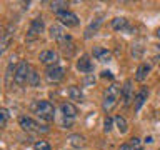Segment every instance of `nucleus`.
I'll return each instance as SVG.
<instances>
[{
  "label": "nucleus",
  "instance_id": "obj_1",
  "mask_svg": "<svg viewBox=\"0 0 160 150\" xmlns=\"http://www.w3.org/2000/svg\"><path fill=\"white\" fill-rule=\"evenodd\" d=\"M33 113L37 115L40 120H45V122H52L55 118V107L48 100H38V102L33 103Z\"/></svg>",
  "mask_w": 160,
  "mask_h": 150
},
{
  "label": "nucleus",
  "instance_id": "obj_2",
  "mask_svg": "<svg viewBox=\"0 0 160 150\" xmlns=\"http://www.w3.org/2000/svg\"><path fill=\"white\" fill-rule=\"evenodd\" d=\"M118 98H120V88H118V85L112 83L110 87H107V90H105V93H103V100H102L103 112L105 113L112 112L115 108V105H117V102H118Z\"/></svg>",
  "mask_w": 160,
  "mask_h": 150
},
{
  "label": "nucleus",
  "instance_id": "obj_3",
  "mask_svg": "<svg viewBox=\"0 0 160 150\" xmlns=\"http://www.w3.org/2000/svg\"><path fill=\"white\" fill-rule=\"evenodd\" d=\"M18 123H20V127H22V130H25V132H32V133H47L48 132V127L40 125L38 122H35V120L30 118V117H20Z\"/></svg>",
  "mask_w": 160,
  "mask_h": 150
},
{
  "label": "nucleus",
  "instance_id": "obj_4",
  "mask_svg": "<svg viewBox=\"0 0 160 150\" xmlns=\"http://www.w3.org/2000/svg\"><path fill=\"white\" fill-rule=\"evenodd\" d=\"M30 72H32L30 65L25 62V60H22V62L17 65L15 72H13V80H15V83H17V85H23L25 82H28V75H30Z\"/></svg>",
  "mask_w": 160,
  "mask_h": 150
},
{
  "label": "nucleus",
  "instance_id": "obj_5",
  "mask_svg": "<svg viewBox=\"0 0 160 150\" xmlns=\"http://www.w3.org/2000/svg\"><path fill=\"white\" fill-rule=\"evenodd\" d=\"M48 32H50V37H52L53 40H57L60 47H62V45H65V43H68V42H72L70 35L65 33V30L60 27V25H52Z\"/></svg>",
  "mask_w": 160,
  "mask_h": 150
},
{
  "label": "nucleus",
  "instance_id": "obj_6",
  "mask_svg": "<svg viewBox=\"0 0 160 150\" xmlns=\"http://www.w3.org/2000/svg\"><path fill=\"white\" fill-rule=\"evenodd\" d=\"M57 18L60 20L62 25H65V27H77V25L80 23L78 17L73 12H70V10H63V12L57 13Z\"/></svg>",
  "mask_w": 160,
  "mask_h": 150
},
{
  "label": "nucleus",
  "instance_id": "obj_7",
  "mask_svg": "<svg viewBox=\"0 0 160 150\" xmlns=\"http://www.w3.org/2000/svg\"><path fill=\"white\" fill-rule=\"evenodd\" d=\"M120 97L123 100V107H128L132 103V100L135 98L133 97V87H132V80H125L123 82V87L120 88Z\"/></svg>",
  "mask_w": 160,
  "mask_h": 150
},
{
  "label": "nucleus",
  "instance_id": "obj_8",
  "mask_svg": "<svg viewBox=\"0 0 160 150\" xmlns=\"http://www.w3.org/2000/svg\"><path fill=\"white\" fill-rule=\"evenodd\" d=\"M63 75H65V70L60 67V65H52V67H47V70H45L47 80L48 82H53V83L60 82V80L63 78Z\"/></svg>",
  "mask_w": 160,
  "mask_h": 150
},
{
  "label": "nucleus",
  "instance_id": "obj_9",
  "mask_svg": "<svg viewBox=\"0 0 160 150\" xmlns=\"http://www.w3.org/2000/svg\"><path fill=\"white\" fill-rule=\"evenodd\" d=\"M45 28V23L42 18H33L32 23H30V28H28V33H27V38L28 40H35L37 37H40V33L43 32Z\"/></svg>",
  "mask_w": 160,
  "mask_h": 150
},
{
  "label": "nucleus",
  "instance_id": "obj_10",
  "mask_svg": "<svg viewBox=\"0 0 160 150\" xmlns=\"http://www.w3.org/2000/svg\"><path fill=\"white\" fill-rule=\"evenodd\" d=\"M38 60L45 65H48V67H52V65H57V60H58V53L55 52V50H43V52H40L38 55Z\"/></svg>",
  "mask_w": 160,
  "mask_h": 150
},
{
  "label": "nucleus",
  "instance_id": "obj_11",
  "mask_svg": "<svg viewBox=\"0 0 160 150\" xmlns=\"http://www.w3.org/2000/svg\"><path fill=\"white\" fill-rule=\"evenodd\" d=\"M147 97H148V88L142 87L137 92V95H135V98H133V110L135 112H140V108L143 107L145 102H147Z\"/></svg>",
  "mask_w": 160,
  "mask_h": 150
},
{
  "label": "nucleus",
  "instance_id": "obj_12",
  "mask_svg": "<svg viewBox=\"0 0 160 150\" xmlns=\"http://www.w3.org/2000/svg\"><path fill=\"white\" fill-rule=\"evenodd\" d=\"M77 70L82 73H90L93 70V63H92V60H90V57L87 53L82 55V57L77 60Z\"/></svg>",
  "mask_w": 160,
  "mask_h": 150
},
{
  "label": "nucleus",
  "instance_id": "obj_13",
  "mask_svg": "<svg viewBox=\"0 0 160 150\" xmlns=\"http://www.w3.org/2000/svg\"><path fill=\"white\" fill-rule=\"evenodd\" d=\"M60 110H62L63 118H67V120H73L78 113L77 107H75L73 103H70V102H63L62 105H60Z\"/></svg>",
  "mask_w": 160,
  "mask_h": 150
},
{
  "label": "nucleus",
  "instance_id": "obj_14",
  "mask_svg": "<svg viewBox=\"0 0 160 150\" xmlns=\"http://www.w3.org/2000/svg\"><path fill=\"white\" fill-rule=\"evenodd\" d=\"M102 22H103L102 17H97V18L93 20V22H90V23L87 25V28H85V32H83V37L87 38V40L92 38L93 35L98 32V28H100V25H102Z\"/></svg>",
  "mask_w": 160,
  "mask_h": 150
},
{
  "label": "nucleus",
  "instance_id": "obj_15",
  "mask_svg": "<svg viewBox=\"0 0 160 150\" xmlns=\"http://www.w3.org/2000/svg\"><path fill=\"white\" fill-rule=\"evenodd\" d=\"M93 57L98 60V62H110L112 60V52L107 48H103V47H95L93 48Z\"/></svg>",
  "mask_w": 160,
  "mask_h": 150
},
{
  "label": "nucleus",
  "instance_id": "obj_16",
  "mask_svg": "<svg viewBox=\"0 0 160 150\" xmlns=\"http://www.w3.org/2000/svg\"><path fill=\"white\" fill-rule=\"evenodd\" d=\"M150 70H152V63H147V62L140 63L137 72H135V80H137V82H143V80L147 78V75L150 73Z\"/></svg>",
  "mask_w": 160,
  "mask_h": 150
},
{
  "label": "nucleus",
  "instance_id": "obj_17",
  "mask_svg": "<svg viewBox=\"0 0 160 150\" xmlns=\"http://www.w3.org/2000/svg\"><path fill=\"white\" fill-rule=\"evenodd\" d=\"M68 97H70V100H73V102H80V103H82L83 98H85L82 88L77 87V85H70V87H68Z\"/></svg>",
  "mask_w": 160,
  "mask_h": 150
},
{
  "label": "nucleus",
  "instance_id": "obj_18",
  "mask_svg": "<svg viewBox=\"0 0 160 150\" xmlns=\"http://www.w3.org/2000/svg\"><path fill=\"white\" fill-rule=\"evenodd\" d=\"M112 28L113 30H130V27H128V20L125 18V17H115V18H112Z\"/></svg>",
  "mask_w": 160,
  "mask_h": 150
},
{
  "label": "nucleus",
  "instance_id": "obj_19",
  "mask_svg": "<svg viewBox=\"0 0 160 150\" xmlns=\"http://www.w3.org/2000/svg\"><path fill=\"white\" fill-rule=\"evenodd\" d=\"M68 142L72 147L75 148H83L85 145H87V142H85V137L83 135H80V133H73V135H70L68 137Z\"/></svg>",
  "mask_w": 160,
  "mask_h": 150
},
{
  "label": "nucleus",
  "instance_id": "obj_20",
  "mask_svg": "<svg viewBox=\"0 0 160 150\" xmlns=\"http://www.w3.org/2000/svg\"><path fill=\"white\" fill-rule=\"evenodd\" d=\"M113 120H115V127L118 128V132H120V133H127L128 123H127V120H125V117H122V115H117Z\"/></svg>",
  "mask_w": 160,
  "mask_h": 150
},
{
  "label": "nucleus",
  "instance_id": "obj_21",
  "mask_svg": "<svg viewBox=\"0 0 160 150\" xmlns=\"http://www.w3.org/2000/svg\"><path fill=\"white\" fill-rule=\"evenodd\" d=\"M27 83L30 85V87H38V85H40V75H38L37 70L32 68V72H30V75H28V82Z\"/></svg>",
  "mask_w": 160,
  "mask_h": 150
},
{
  "label": "nucleus",
  "instance_id": "obj_22",
  "mask_svg": "<svg viewBox=\"0 0 160 150\" xmlns=\"http://www.w3.org/2000/svg\"><path fill=\"white\" fill-rule=\"evenodd\" d=\"M67 7H68L67 2H52L50 3V8H52L55 13H60V12H63V10H67Z\"/></svg>",
  "mask_w": 160,
  "mask_h": 150
},
{
  "label": "nucleus",
  "instance_id": "obj_23",
  "mask_svg": "<svg viewBox=\"0 0 160 150\" xmlns=\"http://www.w3.org/2000/svg\"><path fill=\"white\" fill-rule=\"evenodd\" d=\"M113 123H115V120L112 118V117H105V120H103V132L105 133H108L110 130H112V127H113Z\"/></svg>",
  "mask_w": 160,
  "mask_h": 150
},
{
  "label": "nucleus",
  "instance_id": "obj_24",
  "mask_svg": "<svg viewBox=\"0 0 160 150\" xmlns=\"http://www.w3.org/2000/svg\"><path fill=\"white\" fill-rule=\"evenodd\" d=\"M33 150H52V148H50L48 142H45V140H38V142H35Z\"/></svg>",
  "mask_w": 160,
  "mask_h": 150
},
{
  "label": "nucleus",
  "instance_id": "obj_25",
  "mask_svg": "<svg viewBox=\"0 0 160 150\" xmlns=\"http://www.w3.org/2000/svg\"><path fill=\"white\" fill-rule=\"evenodd\" d=\"M7 122H8V112H7V108H2L0 110V127H5L7 125Z\"/></svg>",
  "mask_w": 160,
  "mask_h": 150
},
{
  "label": "nucleus",
  "instance_id": "obj_26",
  "mask_svg": "<svg viewBox=\"0 0 160 150\" xmlns=\"http://www.w3.org/2000/svg\"><path fill=\"white\" fill-rule=\"evenodd\" d=\"M128 145L132 147V150H140V148H142V143H140V138L138 137H132Z\"/></svg>",
  "mask_w": 160,
  "mask_h": 150
},
{
  "label": "nucleus",
  "instance_id": "obj_27",
  "mask_svg": "<svg viewBox=\"0 0 160 150\" xmlns=\"http://www.w3.org/2000/svg\"><path fill=\"white\" fill-rule=\"evenodd\" d=\"M102 77H103V78H110V80H112V78H113V75H112V72H108V70H103V72H102Z\"/></svg>",
  "mask_w": 160,
  "mask_h": 150
},
{
  "label": "nucleus",
  "instance_id": "obj_28",
  "mask_svg": "<svg viewBox=\"0 0 160 150\" xmlns=\"http://www.w3.org/2000/svg\"><path fill=\"white\" fill-rule=\"evenodd\" d=\"M118 150H132V147H130L128 143H123V145H120V148Z\"/></svg>",
  "mask_w": 160,
  "mask_h": 150
},
{
  "label": "nucleus",
  "instance_id": "obj_29",
  "mask_svg": "<svg viewBox=\"0 0 160 150\" xmlns=\"http://www.w3.org/2000/svg\"><path fill=\"white\" fill-rule=\"evenodd\" d=\"M155 35H157V37H158V38H160V27H158V28H157V30H155Z\"/></svg>",
  "mask_w": 160,
  "mask_h": 150
}]
</instances>
